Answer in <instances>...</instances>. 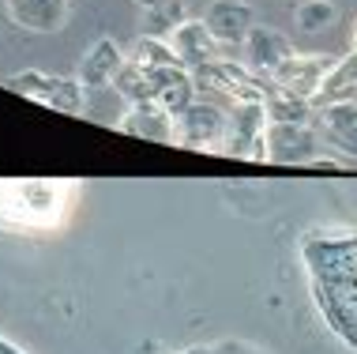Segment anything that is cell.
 <instances>
[{"mask_svg": "<svg viewBox=\"0 0 357 354\" xmlns=\"http://www.w3.org/2000/svg\"><path fill=\"white\" fill-rule=\"evenodd\" d=\"M301 260L308 267L312 302L327 328L357 351V234L305 237Z\"/></svg>", "mask_w": 357, "mask_h": 354, "instance_id": "1", "label": "cell"}, {"mask_svg": "<svg viewBox=\"0 0 357 354\" xmlns=\"http://www.w3.org/2000/svg\"><path fill=\"white\" fill-rule=\"evenodd\" d=\"M75 181L56 177H12L0 181V226L12 230H50L75 200Z\"/></svg>", "mask_w": 357, "mask_h": 354, "instance_id": "2", "label": "cell"}, {"mask_svg": "<svg viewBox=\"0 0 357 354\" xmlns=\"http://www.w3.org/2000/svg\"><path fill=\"white\" fill-rule=\"evenodd\" d=\"M8 91L23 94V98L38 102V106H50L56 113H68V117H83L86 113V87L79 80L68 75H45V72H15L4 80Z\"/></svg>", "mask_w": 357, "mask_h": 354, "instance_id": "3", "label": "cell"}, {"mask_svg": "<svg viewBox=\"0 0 357 354\" xmlns=\"http://www.w3.org/2000/svg\"><path fill=\"white\" fill-rule=\"evenodd\" d=\"M192 80H196V87L218 91L234 102H264V80L267 75H256L248 64L207 61V64H199V68H192Z\"/></svg>", "mask_w": 357, "mask_h": 354, "instance_id": "4", "label": "cell"}, {"mask_svg": "<svg viewBox=\"0 0 357 354\" xmlns=\"http://www.w3.org/2000/svg\"><path fill=\"white\" fill-rule=\"evenodd\" d=\"M222 151L237 158H267V113L264 102H234L226 117V143Z\"/></svg>", "mask_w": 357, "mask_h": 354, "instance_id": "5", "label": "cell"}, {"mask_svg": "<svg viewBox=\"0 0 357 354\" xmlns=\"http://www.w3.org/2000/svg\"><path fill=\"white\" fill-rule=\"evenodd\" d=\"M226 117L211 102H192V106L177 117V147L188 151H222L226 143Z\"/></svg>", "mask_w": 357, "mask_h": 354, "instance_id": "6", "label": "cell"}, {"mask_svg": "<svg viewBox=\"0 0 357 354\" xmlns=\"http://www.w3.org/2000/svg\"><path fill=\"white\" fill-rule=\"evenodd\" d=\"M324 140L316 124H275L267 121V162H282V166H308L320 155Z\"/></svg>", "mask_w": 357, "mask_h": 354, "instance_id": "7", "label": "cell"}, {"mask_svg": "<svg viewBox=\"0 0 357 354\" xmlns=\"http://www.w3.org/2000/svg\"><path fill=\"white\" fill-rule=\"evenodd\" d=\"M331 68H335V61H331V57H324V53H294L282 68L271 72V80L282 91L297 94V98H305V102H312L316 94H320V87H324V80H327V72H331Z\"/></svg>", "mask_w": 357, "mask_h": 354, "instance_id": "8", "label": "cell"}, {"mask_svg": "<svg viewBox=\"0 0 357 354\" xmlns=\"http://www.w3.org/2000/svg\"><path fill=\"white\" fill-rule=\"evenodd\" d=\"M316 132L342 158H357V102L350 98V102H335V106H320Z\"/></svg>", "mask_w": 357, "mask_h": 354, "instance_id": "9", "label": "cell"}, {"mask_svg": "<svg viewBox=\"0 0 357 354\" xmlns=\"http://www.w3.org/2000/svg\"><path fill=\"white\" fill-rule=\"evenodd\" d=\"M294 42L275 31V27H252V34L245 38V64L252 68L256 75H271L275 68H282V64L294 57Z\"/></svg>", "mask_w": 357, "mask_h": 354, "instance_id": "10", "label": "cell"}, {"mask_svg": "<svg viewBox=\"0 0 357 354\" xmlns=\"http://www.w3.org/2000/svg\"><path fill=\"white\" fill-rule=\"evenodd\" d=\"M121 132L136 140H151V143H173L177 147V117L166 113L158 102H139L128 106L121 117Z\"/></svg>", "mask_w": 357, "mask_h": 354, "instance_id": "11", "label": "cell"}, {"mask_svg": "<svg viewBox=\"0 0 357 354\" xmlns=\"http://www.w3.org/2000/svg\"><path fill=\"white\" fill-rule=\"evenodd\" d=\"M207 31L215 34L218 45H245V38L256 27V12L245 0H215L207 12Z\"/></svg>", "mask_w": 357, "mask_h": 354, "instance_id": "12", "label": "cell"}, {"mask_svg": "<svg viewBox=\"0 0 357 354\" xmlns=\"http://www.w3.org/2000/svg\"><path fill=\"white\" fill-rule=\"evenodd\" d=\"M151 83H154V102L166 113L181 117L192 102H196V80L185 64H169V68H147Z\"/></svg>", "mask_w": 357, "mask_h": 354, "instance_id": "13", "label": "cell"}, {"mask_svg": "<svg viewBox=\"0 0 357 354\" xmlns=\"http://www.w3.org/2000/svg\"><path fill=\"white\" fill-rule=\"evenodd\" d=\"M124 64H128V57L121 53V45L113 42V38H98V42L79 57V75H75V80H79L83 87H94V91L109 87L121 75Z\"/></svg>", "mask_w": 357, "mask_h": 354, "instance_id": "14", "label": "cell"}, {"mask_svg": "<svg viewBox=\"0 0 357 354\" xmlns=\"http://www.w3.org/2000/svg\"><path fill=\"white\" fill-rule=\"evenodd\" d=\"M169 45L188 72L199 68V64H207V61H218V42H215V34L207 31L204 19H185V23L169 34Z\"/></svg>", "mask_w": 357, "mask_h": 354, "instance_id": "15", "label": "cell"}, {"mask_svg": "<svg viewBox=\"0 0 357 354\" xmlns=\"http://www.w3.org/2000/svg\"><path fill=\"white\" fill-rule=\"evenodd\" d=\"M72 0H8V15L15 19L23 31L53 34L68 23Z\"/></svg>", "mask_w": 357, "mask_h": 354, "instance_id": "16", "label": "cell"}, {"mask_svg": "<svg viewBox=\"0 0 357 354\" xmlns=\"http://www.w3.org/2000/svg\"><path fill=\"white\" fill-rule=\"evenodd\" d=\"M264 113H267V121H275V124H312L316 121L312 117V102L282 91L271 75L264 80Z\"/></svg>", "mask_w": 357, "mask_h": 354, "instance_id": "17", "label": "cell"}, {"mask_svg": "<svg viewBox=\"0 0 357 354\" xmlns=\"http://www.w3.org/2000/svg\"><path fill=\"white\" fill-rule=\"evenodd\" d=\"M357 91V50L335 61V68L327 72L320 94L312 98V106H335V102H350Z\"/></svg>", "mask_w": 357, "mask_h": 354, "instance_id": "18", "label": "cell"}, {"mask_svg": "<svg viewBox=\"0 0 357 354\" xmlns=\"http://www.w3.org/2000/svg\"><path fill=\"white\" fill-rule=\"evenodd\" d=\"M113 87H117V94L128 106H139V102H154V83H151V72L143 68V64L128 61L121 68V75L113 80Z\"/></svg>", "mask_w": 357, "mask_h": 354, "instance_id": "19", "label": "cell"}, {"mask_svg": "<svg viewBox=\"0 0 357 354\" xmlns=\"http://www.w3.org/2000/svg\"><path fill=\"white\" fill-rule=\"evenodd\" d=\"M128 61L143 64V68H169V64H181L177 53H173V45L166 42V38H154V34H143V38L132 42Z\"/></svg>", "mask_w": 357, "mask_h": 354, "instance_id": "20", "label": "cell"}, {"mask_svg": "<svg viewBox=\"0 0 357 354\" xmlns=\"http://www.w3.org/2000/svg\"><path fill=\"white\" fill-rule=\"evenodd\" d=\"M294 19H297L301 31L316 34V31H324V27L335 23V4H331V0H301L297 12H294Z\"/></svg>", "mask_w": 357, "mask_h": 354, "instance_id": "21", "label": "cell"}, {"mask_svg": "<svg viewBox=\"0 0 357 354\" xmlns=\"http://www.w3.org/2000/svg\"><path fill=\"white\" fill-rule=\"evenodd\" d=\"M185 23V8H181V0H169V4H162V8H154V12H147V27L154 38H166L169 42V34L177 31V27Z\"/></svg>", "mask_w": 357, "mask_h": 354, "instance_id": "22", "label": "cell"}, {"mask_svg": "<svg viewBox=\"0 0 357 354\" xmlns=\"http://www.w3.org/2000/svg\"><path fill=\"white\" fill-rule=\"evenodd\" d=\"M181 354H264L252 343H237V339H218V343H204V347H192Z\"/></svg>", "mask_w": 357, "mask_h": 354, "instance_id": "23", "label": "cell"}, {"mask_svg": "<svg viewBox=\"0 0 357 354\" xmlns=\"http://www.w3.org/2000/svg\"><path fill=\"white\" fill-rule=\"evenodd\" d=\"M139 8H147V12H154V8H162V4H169V0H136Z\"/></svg>", "mask_w": 357, "mask_h": 354, "instance_id": "24", "label": "cell"}, {"mask_svg": "<svg viewBox=\"0 0 357 354\" xmlns=\"http://www.w3.org/2000/svg\"><path fill=\"white\" fill-rule=\"evenodd\" d=\"M0 354H23V351H19V347H12L8 339H0Z\"/></svg>", "mask_w": 357, "mask_h": 354, "instance_id": "25", "label": "cell"}, {"mask_svg": "<svg viewBox=\"0 0 357 354\" xmlns=\"http://www.w3.org/2000/svg\"><path fill=\"white\" fill-rule=\"evenodd\" d=\"M354 50H357V19H354Z\"/></svg>", "mask_w": 357, "mask_h": 354, "instance_id": "26", "label": "cell"}]
</instances>
